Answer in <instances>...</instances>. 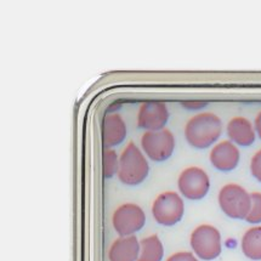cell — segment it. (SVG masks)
<instances>
[{
    "instance_id": "1",
    "label": "cell",
    "mask_w": 261,
    "mask_h": 261,
    "mask_svg": "<svg viewBox=\"0 0 261 261\" xmlns=\"http://www.w3.org/2000/svg\"><path fill=\"white\" fill-rule=\"evenodd\" d=\"M222 122L220 117L212 112H202L193 116L185 125V139L191 147L205 149L220 139Z\"/></svg>"
},
{
    "instance_id": "2",
    "label": "cell",
    "mask_w": 261,
    "mask_h": 261,
    "mask_svg": "<svg viewBox=\"0 0 261 261\" xmlns=\"http://www.w3.org/2000/svg\"><path fill=\"white\" fill-rule=\"evenodd\" d=\"M148 174L149 165L145 153L135 142L130 141L119 155L118 179L128 186H136L144 182Z\"/></svg>"
},
{
    "instance_id": "3",
    "label": "cell",
    "mask_w": 261,
    "mask_h": 261,
    "mask_svg": "<svg viewBox=\"0 0 261 261\" xmlns=\"http://www.w3.org/2000/svg\"><path fill=\"white\" fill-rule=\"evenodd\" d=\"M219 205L228 218L246 220L251 208V197L248 191L237 184H227L218 196Z\"/></svg>"
},
{
    "instance_id": "4",
    "label": "cell",
    "mask_w": 261,
    "mask_h": 261,
    "mask_svg": "<svg viewBox=\"0 0 261 261\" xmlns=\"http://www.w3.org/2000/svg\"><path fill=\"white\" fill-rule=\"evenodd\" d=\"M190 244L197 257L214 260L222 250L220 231L212 225H200L191 233Z\"/></svg>"
},
{
    "instance_id": "5",
    "label": "cell",
    "mask_w": 261,
    "mask_h": 261,
    "mask_svg": "<svg viewBox=\"0 0 261 261\" xmlns=\"http://www.w3.org/2000/svg\"><path fill=\"white\" fill-rule=\"evenodd\" d=\"M184 213V199L174 191L161 193L152 204V214L154 220L162 226L176 225L182 219Z\"/></svg>"
},
{
    "instance_id": "6",
    "label": "cell",
    "mask_w": 261,
    "mask_h": 261,
    "mask_svg": "<svg viewBox=\"0 0 261 261\" xmlns=\"http://www.w3.org/2000/svg\"><path fill=\"white\" fill-rule=\"evenodd\" d=\"M175 136L169 129L158 132H146L141 138V148L146 157L153 162H164L169 159L175 149Z\"/></svg>"
},
{
    "instance_id": "7",
    "label": "cell",
    "mask_w": 261,
    "mask_h": 261,
    "mask_svg": "<svg viewBox=\"0 0 261 261\" xmlns=\"http://www.w3.org/2000/svg\"><path fill=\"white\" fill-rule=\"evenodd\" d=\"M177 187L185 198L190 200L203 199L210 190L209 175L202 168L189 167L179 175Z\"/></svg>"
},
{
    "instance_id": "8",
    "label": "cell",
    "mask_w": 261,
    "mask_h": 261,
    "mask_svg": "<svg viewBox=\"0 0 261 261\" xmlns=\"http://www.w3.org/2000/svg\"><path fill=\"white\" fill-rule=\"evenodd\" d=\"M114 230L120 237L134 236L146 224V215L142 208L134 203H125L114 210L112 216Z\"/></svg>"
},
{
    "instance_id": "9",
    "label": "cell",
    "mask_w": 261,
    "mask_h": 261,
    "mask_svg": "<svg viewBox=\"0 0 261 261\" xmlns=\"http://www.w3.org/2000/svg\"><path fill=\"white\" fill-rule=\"evenodd\" d=\"M169 110L161 101H147L141 103L138 112V126L146 132H158L165 129L169 122Z\"/></svg>"
},
{
    "instance_id": "10",
    "label": "cell",
    "mask_w": 261,
    "mask_h": 261,
    "mask_svg": "<svg viewBox=\"0 0 261 261\" xmlns=\"http://www.w3.org/2000/svg\"><path fill=\"white\" fill-rule=\"evenodd\" d=\"M209 159L210 163L215 169L224 171V173L232 171L240 164V148L230 140H224V141L218 142V144L213 146Z\"/></svg>"
},
{
    "instance_id": "11",
    "label": "cell",
    "mask_w": 261,
    "mask_h": 261,
    "mask_svg": "<svg viewBox=\"0 0 261 261\" xmlns=\"http://www.w3.org/2000/svg\"><path fill=\"white\" fill-rule=\"evenodd\" d=\"M102 142L103 147L113 148L126 139V124L123 117L118 113H107L102 119Z\"/></svg>"
},
{
    "instance_id": "12",
    "label": "cell",
    "mask_w": 261,
    "mask_h": 261,
    "mask_svg": "<svg viewBox=\"0 0 261 261\" xmlns=\"http://www.w3.org/2000/svg\"><path fill=\"white\" fill-rule=\"evenodd\" d=\"M226 133L230 141L241 147H248L255 142L256 132L254 124L246 117H233L226 126Z\"/></svg>"
},
{
    "instance_id": "13",
    "label": "cell",
    "mask_w": 261,
    "mask_h": 261,
    "mask_svg": "<svg viewBox=\"0 0 261 261\" xmlns=\"http://www.w3.org/2000/svg\"><path fill=\"white\" fill-rule=\"evenodd\" d=\"M140 242L136 236L119 237L113 242L108 251L110 261H138Z\"/></svg>"
},
{
    "instance_id": "14",
    "label": "cell",
    "mask_w": 261,
    "mask_h": 261,
    "mask_svg": "<svg viewBox=\"0 0 261 261\" xmlns=\"http://www.w3.org/2000/svg\"><path fill=\"white\" fill-rule=\"evenodd\" d=\"M241 247L248 259L261 260V226H254L246 231L242 237Z\"/></svg>"
},
{
    "instance_id": "15",
    "label": "cell",
    "mask_w": 261,
    "mask_h": 261,
    "mask_svg": "<svg viewBox=\"0 0 261 261\" xmlns=\"http://www.w3.org/2000/svg\"><path fill=\"white\" fill-rule=\"evenodd\" d=\"M164 248L157 234L148 236L140 241V254L138 261H162Z\"/></svg>"
},
{
    "instance_id": "16",
    "label": "cell",
    "mask_w": 261,
    "mask_h": 261,
    "mask_svg": "<svg viewBox=\"0 0 261 261\" xmlns=\"http://www.w3.org/2000/svg\"><path fill=\"white\" fill-rule=\"evenodd\" d=\"M102 169L103 176L106 179H112L114 175H118L119 170V157L113 148H103L102 153Z\"/></svg>"
},
{
    "instance_id": "17",
    "label": "cell",
    "mask_w": 261,
    "mask_h": 261,
    "mask_svg": "<svg viewBox=\"0 0 261 261\" xmlns=\"http://www.w3.org/2000/svg\"><path fill=\"white\" fill-rule=\"evenodd\" d=\"M251 197V208L246 221L249 224L257 225L261 224V192L250 193Z\"/></svg>"
},
{
    "instance_id": "18",
    "label": "cell",
    "mask_w": 261,
    "mask_h": 261,
    "mask_svg": "<svg viewBox=\"0 0 261 261\" xmlns=\"http://www.w3.org/2000/svg\"><path fill=\"white\" fill-rule=\"evenodd\" d=\"M250 173L255 180L261 182V149L255 152L250 161Z\"/></svg>"
},
{
    "instance_id": "19",
    "label": "cell",
    "mask_w": 261,
    "mask_h": 261,
    "mask_svg": "<svg viewBox=\"0 0 261 261\" xmlns=\"http://www.w3.org/2000/svg\"><path fill=\"white\" fill-rule=\"evenodd\" d=\"M167 261H198L197 256L190 251H179L168 257Z\"/></svg>"
},
{
    "instance_id": "20",
    "label": "cell",
    "mask_w": 261,
    "mask_h": 261,
    "mask_svg": "<svg viewBox=\"0 0 261 261\" xmlns=\"http://www.w3.org/2000/svg\"><path fill=\"white\" fill-rule=\"evenodd\" d=\"M181 106H182L185 110L199 111L208 106V102H205V101H185V102L181 103Z\"/></svg>"
},
{
    "instance_id": "21",
    "label": "cell",
    "mask_w": 261,
    "mask_h": 261,
    "mask_svg": "<svg viewBox=\"0 0 261 261\" xmlns=\"http://www.w3.org/2000/svg\"><path fill=\"white\" fill-rule=\"evenodd\" d=\"M254 128H255L256 136L261 140V111L257 113V116L255 117V120H254Z\"/></svg>"
}]
</instances>
